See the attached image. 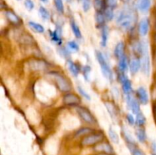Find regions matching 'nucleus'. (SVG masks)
I'll return each mask as SVG.
<instances>
[{"instance_id": "nucleus-1", "label": "nucleus", "mask_w": 156, "mask_h": 155, "mask_svg": "<svg viewBox=\"0 0 156 155\" xmlns=\"http://www.w3.org/2000/svg\"><path fill=\"white\" fill-rule=\"evenodd\" d=\"M140 61H141V71L146 76H149L151 74V64L150 53H149V44L146 40L142 41V50L140 54Z\"/></svg>"}, {"instance_id": "nucleus-2", "label": "nucleus", "mask_w": 156, "mask_h": 155, "mask_svg": "<svg viewBox=\"0 0 156 155\" xmlns=\"http://www.w3.org/2000/svg\"><path fill=\"white\" fill-rule=\"evenodd\" d=\"M135 12L131 9H126L122 10L119 13L117 18V24L121 28L127 30L132 27L133 24L135 22Z\"/></svg>"}, {"instance_id": "nucleus-3", "label": "nucleus", "mask_w": 156, "mask_h": 155, "mask_svg": "<svg viewBox=\"0 0 156 155\" xmlns=\"http://www.w3.org/2000/svg\"><path fill=\"white\" fill-rule=\"evenodd\" d=\"M95 57L97 61L98 62L99 65H100L102 74L105 76L107 80H108L109 81H112L114 80V73H113L112 69H111V66L108 64L105 55L99 50H96Z\"/></svg>"}, {"instance_id": "nucleus-4", "label": "nucleus", "mask_w": 156, "mask_h": 155, "mask_svg": "<svg viewBox=\"0 0 156 155\" xmlns=\"http://www.w3.org/2000/svg\"><path fill=\"white\" fill-rule=\"evenodd\" d=\"M49 75L53 79L57 88L62 92H69L72 89V85L70 82L66 78L64 75L57 71H51L49 73Z\"/></svg>"}, {"instance_id": "nucleus-5", "label": "nucleus", "mask_w": 156, "mask_h": 155, "mask_svg": "<svg viewBox=\"0 0 156 155\" xmlns=\"http://www.w3.org/2000/svg\"><path fill=\"white\" fill-rule=\"evenodd\" d=\"M105 135L102 132H93L92 133L86 135L82 138L81 144L83 147H91V146H95L101 141H105Z\"/></svg>"}, {"instance_id": "nucleus-6", "label": "nucleus", "mask_w": 156, "mask_h": 155, "mask_svg": "<svg viewBox=\"0 0 156 155\" xmlns=\"http://www.w3.org/2000/svg\"><path fill=\"white\" fill-rule=\"evenodd\" d=\"M76 110L77 112L78 115H79V117L85 122L88 123L89 125H94L97 123V120H96V119L94 118V116L92 115L91 111L88 108L78 106H76Z\"/></svg>"}, {"instance_id": "nucleus-7", "label": "nucleus", "mask_w": 156, "mask_h": 155, "mask_svg": "<svg viewBox=\"0 0 156 155\" xmlns=\"http://www.w3.org/2000/svg\"><path fill=\"white\" fill-rule=\"evenodd\" d=\"M118 80L122 85V91L126 96L131 95L133 92L132 82L125 74V73L120 72L118 74Z\"/></svg>"}, {"instance_id": "nucleus-8", "label": "nucleus", "mask_w": 156, "mask_h": 155, "mask_svg": "<svg viewBox=\"0 0 156 155\" xmlns=\"http://www.w3.org/2000/svg\"><path fill=\"white\" fill-rule=\"evenodd\" d=\"M126 98L128 108L130 109L133 113L136 115L137 113L141 112V110H140V103L136 97H133L132 94H131V95L126 96Z\"/></svg>"}, {"instance_id": "nucleus-9", "label": "nucleus", "mask_w": 156, "mask_h": 155, "mask_svg": "<svg viewBox=\"0 0 156 155\" xmlns=\"http://www.w3.org/2000/svg\"><path fill=\"white\" fill-rule=\"evenodd\" d=\"M129 70L132 75H135L141 70V61L138 56H133L129 59Z\"/></svg>"}, {"instance_id": "nucleus-10", "label": "nucleus", "mask_w": 156, "mask_h": 155, "mask_svg": "<svg viewBox=\"0 0 156 155\" xmlns=\"http://www.w3.org/2000/svg\"><path fill=\"white\" fill-rule=\"evenodd\" d=\"M94 150L98 153H105L113 155L114 153V147L108 141H103L94 147Z\"/></svg>"}, {"instance_id": "nucleus-11", "label": "nucleus", "mask_w": 156, "mask_h": 155, "mask_svg": "<svg viewBox=\"0 0 156 155\" xmlns=\"http://www.w3.org/2000/svg\"><path fill=\"white\" fill-rule=\"evenodd\" d=\"M62 101L67 106H78L81 103V98L73 93H67L63 96Z\"/></svg>"}, {"instance_id": "nucleus-12", "label": "nucleus", "mask_w": 156, "mask_h": 155, "mask_svg": "<svg viewBox=\"0 0 156 155\" xmlns=\"http://www.w3.org/2000/svg\"><path fill=\"white\" fill-rule=\"evenodd\" d=\"M136 97L138 99L140 104L147 105L149 103V95L146 88L141 86L136 91Z\"/></svg>"}, {"instance_id": "nucleus-13", "label": "nucleus", "mask_w": 156, "mask_h": 155, "mask_svg": "<svg viewBox=\"0 0 156 155\" xmlns=\"http://www.w3.org/2000/svg\"><path fill=\"white\" fill-rule=\"evenodd\" d=\"M29 67L33 71H44L48 67V64L43 59H32L29 62Z\"/></svg>"}, {"instance_id": "nucleus-14", "label": "nucleus", "mask_w": 156, "mask_h": 155, "mask_svg": "<svg viewBox=\"0 0 156 155\" xmlns=\"http://www.w3.org/2000/svg\"><path fill=\"white\" fill-rule=\"evenodd\" d=\"M150 29V21L148 18H144L140 21L138 26L139 33L142 36H146L149 33Z\"/></svg>"}, {"instance_id": "nucleus-15", "label": "nucleus", "mask_w": 156, "mask_h": 155, "mask_svg": "<svg viewBox=\"0 0 156 155\" xmlns=\"http://www.w3.org/2000/svg\"><path fill=\"white\" fill-rule=\"evenodd\" d=\"M60 27H56L54 30H50V37L52 42L56 45H61L62 43V30Z\"/></svg>"}, {"instance_id": "nucleus-16", "label": "nucleus", "mask_w": 156, "mask_h": 155, "mask_svg": "<svg viewBox=\"0 0 156 155\" xmlns=\"http://www.w3.org/2000/svg\"><path fill=\"white\" fill-rule=\"evenodd\" d=\"M5 17L8 21L14 25H19L21 23V20L19 16H18L15 12L11 10L5 11Z\"/></svg>"}, {"instance_id": "nucleus-17", "label": "nucleus", "mask_w": 156, "mask_h": 155, "mask_svg": "<svg viewBox=\"0 0 156 155\" xmlns=\"http://www.w3.org/2000/svg\"><path fill=\"white\" fill-rule=\"evenodd\" d=\"M121 132H122V135H123V138H124L125 141H126V144H127V146L129 148L136 146V141L134 140L133 137L132 136V135L129 133V131L126 130V129H122Z\"/></svg>"}, {"instance_id": "nucleus-18", "label": "nucleus", "mask_w": 156, "mask_h": 155, "mask_svg": "<svg viewBox=\"0 0 156 155\" xmlns=\"http://www.w3.org/2000/svg\"><path fill=\"white\" fill-rule=\"evenodd\" d=\"M66 65L67 68H68L69 71L71 73L72 75L74 76V77H77L79 75V74L80 73V67L76 63V62H73L71 59H68L66 61Z\"/></svg>"}, {"instance_id": "nucleus-19", "label": "nucleus", "mask_w": 156, "mask_h": 155, "mask_svg": "<svg viewBox=\"0 0 156 155\" xmlns=\"http://www.w3.org/2000/svg\"><path fill=\"white\" fill-rule=\"evenodd\" d=\"M129 61L127 56L124 55L118 59V70L120 72L125 73L129 68Z\"/></svg>"}, {"instance_id": "nucleus-20", "label": "nucleus", "mask_w": 156, "mask_h": 155, "mask_svg": "<svg viewBox=\"0 0 156 155\" xmlns=\"http://www.w3.org/2000/svg\"><path fill=\"white\" fill-rule=\"evenodd\" d=\"M135 135L136 137V139L139 142L145 143L147 140V135H146V131L144 127H136L135 130Z\"/></svg>"}, {"instance_id": "nucleus-21", "label": "nucleus", "mask_w": 156, "mask_h": 155, "mask_svg": "<svg viewBox=\"0 0 156 155\" xmlns=\"http://www.w3.org/2000/svg\"><path fill=\"white\" fill-rule=\"evenodd\" d=\"M125 49H126V46L123 42H119L117 45L115 46V48L114 50V55L117 59H120L122 56H123L125 54Z\"/></svg>"}, {"instance_id": "nucleus-22", "label": "nucleus", "mask_w": 156, "mask_h": 155, "mask_svg": "<svg viewBox=\"0 0 156 155\" xmlns=\"http://www.w3.org/2000/svg\"><path fill=\"white\" fill-rule=\"evenodd\" d=\"M108 36H109V29L107 25L101 28V41L100 45L101 47H105L108 44Z\"/></svg>"}, {"instance_id": "nucleus-23", "label": "nucleus", "mask_w": 156, "mask_h": 155, "mask_svg": "<svg viewBox=\"0 0 156 155\" xmlns=\"http://www.w3.org/2000/svg\"><path fill=\"white\" fill-rule=\"evenodd\" d=\"M94 19H95V23L97 24L98 28L101 29L102 27L106 25L105 22L107 21L103 12H96L95 15H94Z\"/></svg>"}, {"instance_id": "nucleus-24", "label": "nucleus", "mask_w": 156, "mask_h": 155, "mask_svg": "<svg viewBox=\"0 0 156 155\" xmlns=\"http://www.w3.org/2000/svg\"><path fill=\"white\" fill-rule=\"evenodd\" d=\"M152 5V0H140L138 8L143 13H147L149 11Z\"/></svg>"}, {"instance_id": "nucleus-25", "label": "nucleus", "mask_w": 156, "mask_h": 155, "mask_svg": "<svg viewBox=\"0 0 156 155\" xmlns=\"http://www.w3.org/2000/svg\"><path fill=\"white\" fill-rule=\"evenodd\" d=\"M28 26L30 29H31L33 31H34L35 33H43L45 32V28L43 25H41V24H38V23L34 22V21H29L28 22Z\"/></svg>"}, {"instance_id": "nucleus-26", "label": "nucleus", "mask_w": 156, "mask_h": 155, "mask_svg": "<svg viewBox=\"0 0 156 155\" xmlns=\"http://www.w3.org/2000/svg\"><path fill=\"white\" fill-rule=\"evenodd\" d=\"M93 132H94V131L91 128L83 127L76 131V133H75V136H76V138H84V137L86 136V135L92 133Z\"/></svg>"}, {"instance_id": "nucleus-27", "label": "nucleus", "mask_w": 156, "mask_h": 155, "mask_svg": "<svg viewBox=\"0 0 156 155\" xmlns=\"http://www.w3.org/2000/svg\"><path fill=\"white\" fill-rule=\"evenodd\" d=\"M70 27H71L72 31L74 33L75 36L78 39H81L82 37V31H81L80 28H79V25L76 24V21H74V19L70 20Z\"/></svg>"}, {"instance_id": "nucleus-28", "label": "nucleus", "mask_w": 156, "mask_h": 155, "mask_svg": "<svg viewBox=\"0 0 156 155\" xmlns=\"http://www.w3.org/2000/svg\"><path fill=\"white\" fill-rule=\"evenodd\" d=\"M108 135H109V138L111 139V141H112L114 144H119L120 142V137H119L117 132L114 130V129L113 127H110L108 129Z\"/></svg>"}, {"instance_id": "nucleus-29", "label": "nucleus", "mask_w": 156, "mask_h": 155, "mask_svg": "<svg viewBox=\"0 0 156 155\" xmlns=\"http://www.w3.org/2000/svg\"><path fill=\"white\" fill-rule=\"evenodd\" d=\"M146 123V118L144 114L140 112L136 115V127H143Z\"/></svg>"}, {"instance_id": "nucleus-30", "label": "nucleus", "mask_w": 156, "mask_h": 155, "mask_svg": "<svg viewBox=\"0 0 156 155\" xmlns=\"http://www.w3.org/2000/svg\"><path fill=\"white\" fill-rule=\"evenodd\" d=\"M93 5H94V8L96 12H104L106 8L104 0H94Z\"/></svg>"}, {"instance_id": "nucleus-31", "label": "nucleus", "mask_w": 156, "mask_h": 155, "mask_svg": "<svg viewBox=\"0 0 156 155\" xmlns=\"http://www.w3.org/2000/svg\"><path fill=\"white\" fill-rule=\"evenodd\" d=\"M39 15L41 18L44 21H47L50 18V14L49 11L44 6H41L39 8Z\"/></svg>"}, {"instance_id": "nucleus-32", "label": "nucleus", "mask_w": 156, "mask_h": 155, "mask_svg": "<svg viewBox=\"0 0 156 155\" xmlns=\"http://www.w3.org/2000/svg\"><path fill=\"white\" fill-rule=\"evenodd\" d=\"M104 15H105V18H106L107 21H111L114 18V9L111 8L106 7L104 10Z\"/></svg>"}, {"instance_id": "nucleus-33", "label": "nucleus", "mask_w": 156, "mask_h": 155, "mask_svg": "<svg viewBox=\"0 0 156 155\" xmlns=\"http://www.w3.org/2000/svg\"><path fill=\"white\" fill-rule=\"evenodd\" d=\"M58 53L61 56H62L63 58H65L66 60L69 59L70 57V51L67 47L64 46H59L58 48Z\"/></svg>"}, {"instance_id": "nucleus-34", "label": "nucleus", "mask_w": 156, "mask_h": 155, "mask_svg": "<svg viewBox=\"0 0 156 155\" xmlns=\"http://www.w3.org/2000/svg\"><path fill=\"white\" fill-rule=\"evenodd\" d=\"M91 71V67L88 65H85V66L82 68V74H83L84 79H85L86 81H89Z\"/></svg>"}, {"instance_id": "nucleus-35", "label": "nucleus", "mask_w": 156, "mask_h": 155, "mask_svg": "<svg viewBox=\"0 0 156 155\" xmlns=\"http://www.w3.org/2000/svg\"><path fill=\"white\" fill-rule=\"evenodd\" d=\"M67 48L72 52H78L79 50V46L75 40H70L67 43Z\"/></svg>"}, {"instance_id": "nucleus-36", "label": "nucleus", "mask_w": 156, "mask_h": 155, "mask_svg": "<svg viewBox=\"0 0 156 155\" xmlns=\"http://www.w3.org/2000/svg\"><path fill=\"white\" fill-rule=\"evenodd\" d=\"M54 5L55 7H56V11H57L59 14L62 15V14L64 13V11H65L62 0H54Z\"/></svg>"}, {"instance_id": "nucleus-37", "label": "nucleus", "mask_w": 156, "mask_h": 155, "mask_svg": "<svg viewBox=\"0 0 156 155\" xmlns=\"http://www.w3.org/2000/svg\"><path fill=\"white\" fill-rule=\"evenodd\" d=\"M105 106H106L107 109H108V112H109V114L112 118L117 115V111H116V108L114 104L111 103H105Z\"/></svg>"}, {"instance_id": "nucleus-38", "label": "nucleus", "mask_w": 156, "mask_h": 155, "mask_svg": "<svg viewBox=\"0 0 156 155\" xmlns=\"http://www.w3.org/2000/svg\"><path fill=\"white\" fill-rule=\"evenodd\" d=\"M77 90H78V91H79V94H80L82 97H83L84 98H85L86 100H91V97H90L89 94H88V93L87 92V91H85V90L84 89L82 86H80V85H78Z\"/></svg>"}, {"instance_id": "nucleus-39", "label": "nucleus", "mask_w": 156, "mask_h": 155, "mask_svg": "<svg viewBox=\"0 0 156 155\" xmlns=\"http://www.w3.org/2000/svg\"><path fill=\"white\" fill-rule=\"evenodd\" d=\"M106 7L111 8V9H115L118 5V1L117 0H104Z\"/></svg>"}, {"instance_id": "nucleus-40", "label": "nucleus", "mask_w": 156, "mask_h": 155, "mask_svg": "<svg viewBox=\"0 0 156 155\" xmlns=\"http://www.w3.org/2000/svg\"><path fill=\"white\" fill-rule=\"evenodd\" d=\"M129 150H130L132 155H145V153H143V150L139 148L137 146H135V147H133L129 148Z\"/></svg>"}, {"instance_id": "nucleus-41", "label": "nucleus", "mask_w": 156, "mask_h": 155, "mask_svg": "<svg viewBox=\"0 0 156 155\" xmlns=\"http://www.w3.org/2000/svg\"><path fill=\"white\" fill-rule=\"evenodd\" d=\"M82 3V9L85 12H88L91 8V1L90 0H81Z\"/></svg>"}, {"instance_id": "nucleus-42", "label": "nucleus", "mask_w": 156, "mask_h": 155, "mask_svg": "<svg viewBox=\"0 0 156 155\" xmlns=\"http://www.w3.org/2000/svg\"><path fill=\"white\" fill-rule=\"evenodd\" d=\"M126 119L128 124H129V126H134V125H136V118H134V116L133 115L132 113L126 114Z\"/></svg>"}, {"instance_id": "nucleus-43", "label": "nucleus", "mask_w": 156, "mask_h": 155, "mask_svg": "<svg viewBox=\"0 0 156 155\" xmlns=\"http://www.w3.org/2000/svg\"><path fill=\"white\" fill-rule=\"evenodd\" d=\"M24 6L28 11H32L34 8V3L32 0H24Z\"/></svg>"}, {"instance_id": "nucleus-44", "label": "nucleus", "mask_w": 156, "mask_h": 155, "mask_svg": "<svg viewBox=\"0 0 156 155\" xmlns=\"http://www.w3.org/2000/svg\"><path fill=\"white\" fill-rule=\"evenodd\" d=\"M151 150H152V153H156V141H152L151 144Z\"/></svg>"}, {"instance_id": "nucleus-45", "label": "nucleus", "mask_w": 156, "mask_h": 155, "mask_svg": "<svg viewBox=\"0 0 156 155\" xmlns=\"http://www.w3.org/2000/svg\"><path fill=\"white\" fill-rule=\"evenodd\" d=\"M96 155H111V154H108V153H98V154Z\"/></svg>"}, {"instance_id": "nucleus-46", "label": "nucleus", "mask_w": 156, "mask_h": 155, "mask_svg": "<svg viewBox=\"0 0 156 155\" xmlns=\"http://www.w3.org/2000/svg\"><path fill=\"white\" fill-rule=\"evenodd\" d=\"M41 2H47V1H48V0H41Z\"/></svg>"}, {"instance_id": "nucleus-47", "label": "nucleus", "mask_w": 156, "mask_h": 155, "mask_svg": "<svg viewBox=\"0 0 156 155\" xmlns=\"http://www.w3.org/2000/svg\"><path fill=\"white\" fill-rule=\"evenodd\" d=\"M151 155H156V153H151Z\"/></svg>"}, {"instance_id": "nucleus-48", "label": "nucleus", "mask_w": 156, "mask_h": 155, "mask_svg": "<svg viewBox=\"0 0 156 155\" xmlns=\"http://www.w3.org/2000/svg\"><path fill=\"white\" fill-rule=\"evenodd\" d=\"M67 1H71V0H67Z\"/></svg>"}]
</instances>
